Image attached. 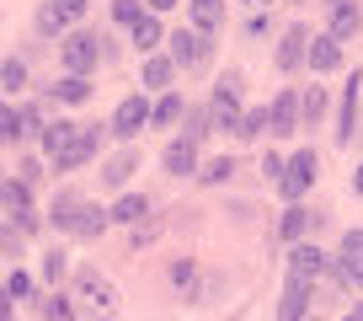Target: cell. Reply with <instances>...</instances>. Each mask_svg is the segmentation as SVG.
<instances>
[{
    "label": "cell",
    "mask_w": 363,
    "mask_h": 321,
    "mask_svg": "<svg viewBox=\"0 0 363 321\" xmlns=\"http://www.w3.org/2000/svg\"><path fill=\"white\" fill-rule=\"evenodd\" d=\"M358 289H363V273H358Z\"/></svg>",
    "instance_id": "obj_44"
},
{
    "label": "cell",
    "mask_w": 363,
    "mask_h": 321,
    "mask_svg": "<svg viewBox=\"0 0 363 321\" xmlns=\"http://www.w3.org/2000/svg\"><path fill=\"white\" fill-rule=\"evenodd\" d=\"M59 59H65V75H91L96 59H102V38L80 27V33H69L65 43H59Z\"/></svg>",
    "instance_id": "obj_2"
},
{
    "label": "cell",
    "mask_w": 363,
    "mask_h": 321,
    "mask_svg": "<svg viewBox=\"0 0 363 321\" xmlns=\"http://www.w3.org/2000/svg\"><path fill=\"white\" fill-rule=\"evenodd\" d=\"M38 129H48L38 107H11V102H6V113H0V134H6V145H16V139L38 134Z\"/></svg>",
    "instance_id": "obj_9"
},
{
    "label": "cell",
    "mask_w": 363,
    "mask_h": 321,
    "mask_svg": "<svg viewBox=\"0 0 363 321\" xmlns=\"http://www.w3.org/2000/svg\"><path fill=\"white\" fill-rule=\"evenodd\" d=\"M219 22H225V0H193V27L198 33H219Z\"/></svg>",
    "instance_id": "obj_25"
},
{
    "label": "cell",
    "mask_w": 363,
    "mask_h": 321,
    "mask_svg": "<svg viewBox=\"0 0 363 321\" xmlns=\"http://www.w3.org/2000/svg\"><path fill=\"white\" fill-rule=\"evenodd\" d=\"M352 183H358V193H363V166H358V172H352Z\"/></svg>",
    "instance_id": "obj_42"
},
{
    "label": "cell",
    "mask_w": 363,
    "mask_h": 321,
    "mask_svg": "<svg viewBox=\"0 0 363 321\" xmlns=\"http://www.w3.org/2000/svg\"><path fill=\"white\" fill-rule=\"evenodd\" d=\"M65 268H69L65 252H48V257H43V278H48V284H59V278H65Z\"/></svg>",
    "instance_id": "obj_40"
},
{
    "label": "cell",
    "mask_w": 363,
    "mask_h": 321,
    "mask_svg": "<svg viewBox=\"0 0 363 321\" xmlns=\"http://www.w3.org/2000/svg\"><path fill=\"white\" fill-rule=\"evenodd\" d=\"M240 118H246V113H240V80H235V75H225V80L214 86V97H208V124L225 129V134H235Z\"/></svg>",
    "instance_id": "obj_3"
},
{
    "label": "cell",
    "mask_w": 363,
    "mask_h": 321,
    "mask_svg": "<svg viewBox=\"0 0 363 321\" xmlns=\"http://www.w3.org/2000/svg\"><path fill=\"white\" fill-rule=\"evenodd\" d=\"M102 150V129H80V139H75V150L69 156H59L54 160V172H75V166H86L91 156Z\"/></svg>",
    "instance_id": "obj_15"
},
{
    "label": "cell",
    "mask_w": 363,
    "mask_h": 321,
    "mask_svg": "<svg viewBox=\"0 0 363 321\" xmlns=\"http://www.w3.org/2000/svg\"><path fill=\"white\" fill-rule=\"evenodd\" d=\"M230 172H235V160H230V156H214V160H203V172H198V177H203V183H225Z\"/></svg>",
    "instance_id": "obj_35"
},
{
    "label": "cell",
    "mask_w": 363,
    "mask_h": 321,
    "mask_svg": "<svg viewBox=\"0 0 363 321\" xmlns=\"http://www.w3.org/2000/svg\"><path fill=\"white\" fill-rule=\"evenodd\" d=\"M134 172H139V150H118V156L102 166V183H107V187H123Z\"/></svg>",
    "instance_id": "obj_22"
},
{
    "label": "cell",
    "mask_w": 363,
    "mask_h": 321,
    "mask_svg": "<svg viewBox=\"0 0 363 321\" xmlns=\"http://www.w3.org/2000/svg\"><path fill=\"white\" fill-rule=\"evenodd\" d=\"M160 166H166L171 177H198V172H203V166H198V145H193V139H171L166 156H160Z\"/></svg>",
    "instance_id": "obj_13"
},
{
    "label": "cell",
    "mask_w": 363,
    "mask_h": 321,
    "mask_svg": "<svg viewBox=\"0 0 363 321\" xmlns=\"http://www.w3.org/2000/svg\"><path fill=\"white\" fill-rule=\"evenodd\" d=\"M166 43H171L177 70H203V65H208V38L198 33V27H182V33H171Z\"/></svg>",
    "instance_id": "obj_6"
},
{
    "label": "cell",
    "mask_w": 363,
    "mask_h": 321,
    "mask_svg": "<svg viewBox=\"0 0 363 321\" xmlns=\"http://www.w3.org/2000/svg\"><path fill=\"white\" fill-rule=\"evenodd\" d=\"M305 230H310V214L299 204H289L284 209V219H278V236L289 241V246H299V241H305Z\"/></svg>",
    "instance_id": "obj_27"
},
{
    "label": "cell",
    "mask_w": 363,
    "mask_h": 321,
    "mask_svg": "<svg viewBox=\"0 0 363 321\" xmlns=\"http://www.w3.org/2000/svg\"><path fill=\"white\" fill-rule=\"evenodd\" d=\"M107 225H113V209H102V204L86 198V209H80V219H75V236H102Z\"/></svg>",
    "instance_id": "obj_24"
},
{
    "label": "cell",
    "mask_w": 363,
    "mask_h": 321,
    "mask_svg": "<svg viewBox=\"0 0 363 321\" xmlns=\"http://www.w3.org/2000/svg\"><path fill=\"white\" fill-rule=\"evenodd\" d=\"M86 6H91V0H48L43 11H38V33H48V38L80 33V16H86Z\"/></svg>",
    "instance_id": "obj_5"
},
{
    "label": "cell",
    "mask_w": 363,
    "mask_h": 321,
    "mask_svg": "<svg viewBox=\"0 0 363 321\" xmlns=\"http://www.w3.org/2000/svg\"><path fill=\"white\" fill-rule=\"evenodd\" d=\"M326 107H331L326 86H310V92L299 97V113H305V124H320V118H326Z\"/></svg>",
    "instance_id": "obj_30"
},
{
    "label": "cell",
    "mask_w": 363,
    "mask_h": 321,
    "mask_svg": "<svg viewBox=\"0 0 363 321\" xmlns=\"http://www.w3.org/2000/svg\"><path fill=\"white\" fill-rule=\"evenodd\" d=\"M352 118H358V70H352L347 92H342V113H337V145L352 139Z\"/></svg>",
    "instance_id": "obj_23"
},
{
    "label": "cell",
    "mask_w": 363,
    "mask_h": 321,
    "mask_svg": "<svg viewBox=\"0 0 363 321\" xmlns=\"http://www.w3.org/2000/svg\"><path fill=\"white\" fill-rule=\"evenodd\" d=\"M54 97H59L65 107H80V102L91 97V86H86V75H65V80L54 86Z\"/></svg>",
    "instance_id": "obj_31"
},
{
    "label": "cell",
    "mask_w": 363,
    "mask_h": 321,
    "mask_svg": "<svg viewBox=\"0 0 363 321\" xmlns=\"http://www.w3.org/2000/svg\"><path fill=\"white\" fill-rule=\"evenodd\" d=\"M145 6H150V11H155V16H160V11H171L177 0H145Z\"/></svg>",
    "instance_id": "obj_41"
},
{
    "label": "cell",
    "mask_w": 363,
    "mask_h": 321,
    "mask_svg": "<svg viewBox=\"0 0 363 321\" xmlns=\"http://www.w3.org/2000/svg\"><path fill=\"white\" fill-rule=\"evenodd\" d=\"M171 75H177V59H166V54H150V59H145V70H139V80H145L150 92H166Z\"/></svg>",
    "instance_id": "obj_21"
},
{
    "label": "cell",
    "mask_w": 363,
    "mask_h": 321,
    "mask_svg": "<svg viewBox=\"0 0 363 321\" xmlns=\"http://www.w3.org/2000/svg\"><path fill=\"white\" fill-rule=\"evenodd\" d=\"M310 70H315V75L342 70V43H337L331 33H315V43H310Z\"/></svg>",
    "instance_id": "obj_16"
},
{
    "label": "cell",
    "mask_w": 363,
    "mask_h": 321,
    "mask_svg": "<svg viewBox=\"0 0 363 321\" xmlns=\"http://www.w3.org/2000/svg\"><path fill=\"white\" fill-rule=\"evenodd\" d=\"M171 284H177L182 295L193 300V284H198V268H193V263H177V268H171Z\"/></svg>",
    "instance_id": "obj_37"
},
{
    "label": "cell",
    "mask_w": 363,
    "mask_h": 321,
    "mask_svg": "<svg viewBox=\"0 0 363 321\" xmlns=\"http://www.w3.org/2000/svg\"><path fill=\"white\" fill-rule=\"evenodd\" d=\"M315 172H320V160H315V150H299V156H289L284 177H278V193H284L289 204H299V198L310 193V183H315Z\"/></svg>",
    "instance_id": "obj_4"
},
{
    "label": "cell",
    "mask_w": 363,
    "mask_h": 321,
    "mask_svg": "<svg viewBox=\"0 0 363 321\" xmlns=\"http://www.w3.org/2000/svg\"><path fill=\"white\" fill-rule=\"evenodd\" d=\"M80 209H86V198H80V193H59V198H54V209H48L54 230H69V236H75V219H80Z\"/></svg>",
    "instance_id": "obj_19"
},
{
    "label": "cell",
    "mask_w": 363,
    "mask_h": 321,
    "mask_svg": "<svg viewBox=\"0 0 363 321\" xmlns=\"http://www.w3.org/2000/svg\"><path fill=\"white\" fill-rule=\"evenodd\" d=\"M182 118H187V102H182V92H166V97L155 102V124L171 129V124H182Z\"/></svg>",
    "instance_id": "obj_29"
},
{
    "label": "cell",
    "mask_w": 363,
    "mask_h": 321,
    "mask_svg": "<svg viewBox=\"0 0 363 321\" xmlns=\"http://www.w3.org/2000/svg\"><path fill=\"white\" fill-rule=\"evenodd\" d=\"M289 278H294V284H305V289L315 284V278H326V252L299 241L294 252H289Z\"/></svg>",
    "instance_id": "obj_8"
},
{
    "label": "cell",
    "mask_w": 363,
    "mask_h": 321,
    "mask_svg": "<svg viewBox=\"0 0 363 321\" xmlns=\"http://www.w3.org/2000/svg\"><path fill=\"white\" fill-rule=\"evenodd\" d=\"M43 316H48V321H75V305H69L65 295H48V300H43Z\"/></svg>",
    "instance_id": "obj_36"
},
{
    "label": "cell",
    "mask_w": 363,
    "mask_h": 321,
    "mask_svg": "<svg viewBox=\"0 0 363 321\" xmlns=\"http://www.w3.org/2000/svg\"><path fill=\"white\" fill-rule=\"evenodd\" d=\"M139 16H145V11H139V0H113V22H123V27H134V22H139Z\"/></svg>",
    "instance_id": "obj_39"
},
{
    "label": "cell",
    "mask_w": 363,
    "mask_h": 321,
    "mask_svg": "<svg viewBox=\"0 0 363 321\" xmlns=\"http://www.w3.org/2000/svg\"><path fill=\"white\" fill-rule=\"evenodd\" d=\"M145 214H150V198H145V193H123V198L113 204V219H118V225H139Z\"/></svg>",
    "instance_id": "obj_28"
},
{
    "label": "cell",
    "mask_w": 363,
    "mask_h": 321,
    "mask_svg": "<svg viewBox=\"0 0 363 321\" xmlns=\"http://www.w3.org/2000/svg\"><path fill=\"white\" fill-rule=\"evenodd\" d=\"M310 43H315V38H310L305 27H289V33L278 38V70H299V65H310Z\"/></svg>",
    "instance_id": "obj_12"
},
{
    "label": "cell",
    "mask_w": 363,
    "mask_h": 321,
    "mask_svg": "<svg viewBox=\"0 0 363 321\" xmlns=\"http://www.w3.org/2000/svg\"><path fill=\"white\" fill-rule=\"evenodd\" d=\"M347 321H363V305H358V310H352V316H347Z\"/></svg>",
    "instance_id": "obj_43"
},
{
    "label": "cell",
    "mask_w": 363,
    "mask_h": 321,
    "mask_svg": "<svg viewBox=\"0 0 363 321\" xmlns=\"http://www.w3.org/2000/svg\"><path fill=\"white\" fill-rule=\"evenodd\" d=\"M358 27H363L358 6H347V0H342V6H331V27H326V33L337 38V43H347V38H358Z\"/></svg>",
    "instance_id": "obj_20"
},
{
    "label": "cell",
    "mask_w": 363,
    "mask_h": 321,
    "mask_svg": "<svg viewBox=\"0 0 363 321\" xmlns=\"http://www.w3.org/2000/svg\"><path fill=\"white\" fill-rule=\"evenodd\" d=\"M208 129H214V124H208V113H198V107H187V134H182V139H193V145H198V139H203Z\"/></svg>",
    "instance_id": "obj_38"
},
{
    "label": "cell",
    "mask_w": 363,
    "mask_h": 321,
    "mask_svg": "<svg viewBox=\"0 0 363 321\" xmlns=\"http://www.w3.org/2000/svg\"><path fill=\"white\" fill-rule=\"evenodd\" d=\"M75 139H80V124H69V118H54V124L43 129V150L48 156H69V150H75Z\"/></svg>",
    "instance_id": "obj_17"
},
{
    "label": "cell",
    "mask_w": 363,
    "mask_h": 321,
    "mask_svg": "<svg viewBox=\"0 0 363 321\" xmlns=\"http://www.w3.org/2000/svg\"><path fill=\"white\" fill-rule=\"evenodd\" d=\"M272 129V118H267V107H246V118H240V129H235V139H257V134H267Z\"/></svg>",
    "instance_id": "obj_32"
},
{
    "label": "cell",
    "mask_w": 363,
    "mask_h": 321,
    "mask_svg": "<svg viewBox=\"0 0 363 321\" xmlns=\"http://www.w3.org/2000/svg\"><path fill=\"white\" fill-rule=\"evenodd\" d=\"M278 321H310V310H305V284H294V278H289L284 300H278Z\"/></svg>",
    "instance_id": "obj_26"
},
{
    "label": "cell",
    "mask_w": 363,
    "mask_h": 321,
    "mask_svg": "<svg viewBox=\"0 0 363 321\" xmlns=\"http://www.w3.org/2000/svg\"><path fill=\"white\" fill-rule=\"evenodd\" d=\"M0 295H6V300H27V295H33V278H27L22 268H11V273H6V289H0Z\"/></svg>",
    "instance_id": "obj_34"
},
{
    "label": "cell",
    "mask_w": 363,
    "mask_h": 321,
    "mask_svg": "<svg viewBox=\"0 0 363 321\" xmlns=\"http://www.w3.org/2000/svg\"><path fill=\"white\" fill-rule=\"evenodd\" d=\"M128 33H134V48H139V54H155V48L166 43V33H160V16H155V11H145L134 27H128Z\"/></svg>",
    "instance_id": "obj_18"
},
{
    "label": "cell",
    "mask_w": 363,
    "mask_h": 321,
    "mask_svg": "<svg viewBox=\"0 0 363 321\" xmlns=\"http://www.w3.org/2000/svg\"><path fill=\"white\" fill-rule=\"evenodd\" d=\"M0 204H6V214L16 219V230H22V236H27V230L38 225V214H33V193H27V183H22V177H11V183H6Z\"/></svg>",
    "instance_id": "obj_10"
},
{
    "label": "cell",
    "mask_w": 363,
    "mask_h": 321,
    "mask_svg": "<svg viewBox=\"0 0 363 321\" xmlns=\"http://www.w3.org/2000/svg\"><path fill=\"white\" fill-rule=\"evenodd\" d=\"M267 118H272V129H267V134H278V139H284V134H294V129H299V118H305V113H299V97H294V92H278V97H272V107H267Z\"/></svg>",
    "instance_id": "obj_14"
},
{
    "label": "cell",
    "mask_w": 363,
    "mask_h": 321,
    "mask_svg": "<svg viewBox=\"0 0 363 321\" xmlns=\"http://www.w3.org/2000/svg\"><path fill=\"white\" fill-rule=\"evenodd\" d=\"M358 273H363V230L352 225L347 236H342V246H337V278L352 289V284H358Z\"/></svg>",
    "instance_id": "obj_11"
},
{
    "label": "cell",
    "mask_w": 363,
    "mask_h": 321,
    "mask_svg": "<svg viewBox=\"0 0 363 321\" xmlns=\"http://www.w3.org/2000/svg\"><path fill=\"white\" fill-rule=\"evenodd\" d=\"M145 124H155V107H150L145 97H123L118 113H113V134L118 139H139V129H145Z\"/></svg>",
    "instance_id": "obj_7"
},
{
    "label": "cell",
    "mask_w": 363,
    "mask_h": 321,
    "mask_svg": "<svg viewBox=\"0 0 363 321\" xmlns=\"http://www.w3.org/2000/svg\"><path fill=\"white\" fill-rule=\"evenodd\" d=\"M75 300H80V316H86V321L118 316V289H113V278L96 273V268H80V273H75Z\"/></svg>",
    "instance_id": "obj_1"
},
{
    "label": "cell",
    "mask_w": 363,
    "mask_h": 321,
    "mask_svg": "<svg viewBox=\"0 0 363 321\" xmlns=\"http://www.w3.org/2000/svg\"><path fill=\"white\" fill-rule=\"evenodd\" d=\"M0 86H6V97H16L27 86V65L22 59H6V65H0Z\"/></svg>",
    "instance_id": "obj_33"
},
{
    "label": "cell",
    "mask_w": 363,
    "mask_h": 321,
    "mask_svg": "<svg viewBox=\"0 0 363 321\" xmlns=\"http://www.w3.org/2000/svg\"><path fill=\"white\" fill-rule=\"evenodd\" d=\"M331 6H342V0H331Z\"/></svg>",
    "instance_id": "obj_45"
}]
</instances>
